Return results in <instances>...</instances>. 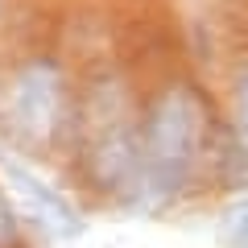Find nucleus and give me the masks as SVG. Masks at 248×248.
<instances>
[{"label":"nucleus","instance_id":"f257e3e1","mask_svg":"<svg viewBox=\"0 0 248 248\" xmlns=\"http://www.w3.org/2000/svg\"><path fill=\"white\" fill-rule=\"evenodd\" d=\"M207 104L195 87L174 83L153 99L141 124V182L133 211H166L186 195L207 153Z\"/></svg>","mask_w":248,"mask_h":248},{"label":"nucleus","instance_id":"f03ea898","mask_svg":"<svg viewBox=\"0 0 248 248\" xmlns=\"http://www.w3.org/2000/svg\"><path fill=\"white\" fill-rule=\"evenodd\" d=\"M83 149L95 186L116 203L133 207L141 182V124L128 112V87L120 79L91 83L83 112Z\"/></svg>","mask_w":248,"mask_h":248},{"label":"nucleus","instance_id":"7ed1b4c3","mask_svg":"<svg viewBox=\"0 0 248 248\" xmlns=\"http://www.w3.org/2000/svg\"><path fill=\"white\" fill-rule=\"evenodd\" d=\"M66 75L58 62L50 58H33L25 62L17 75L9 79L4 95H0V124L9 141L25 149H50L66 128Z\"/></svg>","mask_w":248,"mask_h":248},{"label":"nucleus","instance_id":"20e7f679","mask_svg":"<svg viewBox=\"0 0 248 248\" xmlns=\"http://www.w3.org/2000/svg\"><path fill=\"white\" fill-rule=\"evenodd\" d=\"M0 170H4V182H9V190H13V203H17V211L25 215L29 228H37L50 240H79L83 236V228H87V223H83V211L62 195L46 174H37L21 153L0 149Z\"/></svg>","mask_w":248,"mask_h":248},{"label":"nucleus","instance_id":"39448f33","mask_svg":"<svg viewBox=\"0 0 248 248\" xmlns=\"http://www.w3.org/2000/svg\"><path fill=\"white\" fill-rule=\"evenodd\" d=\"M215 236H219L223 248H248V195L232 199L219 211V232Z\"/></svg>","mask_w":248,"mask_h":248},{"label":"nucleus","instance_id":"423d86ee","mask_svg":"<svg viewBox=\"0 0 248 248\" xmlns=\"http://www.w3.org/2000/svg\"><path fill=\"white\" fill-rule=\"evenodd\" d=\"M232 133H236L240 153L248 157V66H240L236 83H232Z\"/></svg>","mask_w":248,"mask_h":248},{"label":"nucleus","instance_id":"0eeeda50","mask_svg":"<svg viewBox=\"0 0 248 248\" xmlns=\"http://www.w3.org/2000/svg\"><path fill=\"white\" fill-rule=\"evenodd\" d=\"M21 240V219H17V207L13 199L0 190V248H17Z\"/></svg>","mask_w":248,"mask_h":248}]
</instances>
